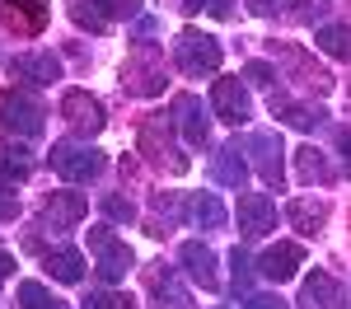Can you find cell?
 <instances>
[{"mask_svg":"<svg viewBox=\"0 0 351 309\" xmlns=\"http://www.w3.org/2000/svg\"><path fill=\"white\" fill-rule=\"evenodd\" d=\"M136 150L150 160L155 169H169V173H188V155L173 145V117L164 112H150L141 117V136H136Z\"/></svg>","mask_w":351,"mask_h":309,"instance_id":"obj_1","label":"cell"},{"mask_svg":"<svg viewBox=\"0 0 351 309\" xmlns=\"http://www.w3.org/2000/svg\"><path fill=\"white\" fill-rule=\"evenodd\" d=\"M122 84L132 94H160L164 89V52L155 42H136L122 61Z\"/></svg>","mask_w":351,"mask_h":309,"instance_id":"obj_2","label":"cell"},{"mask_svg":"<svg viewBox=\"0 0 351 309\" xmlns=\"http://www.w3.org/2000/svg\"><path fill=\"white\" fill-rule=\"evenodd\" d=\"M173 61H178V71L183 75H211L220 66V42L211 33H197V28H183L178 33V42H173Z\"/></svg>","mask_w":351,"mask_h":309,"instance_id":"obj_3","label":"cell"},{"mask_svg":"<svg viewBox=\"0 0 351 309\" xmlns=\"http://www.w3.org/2000/svg\"><path fill=\"white\" fill-rule=\"evenodd\" d=\"M43 99L38 94H28V89H5L0 94V122L10 127V132H19V136H38L43 132Z\"/></svg>","mask_w":351,"mask_h":309,"instance_id":"obj_4","label":"cell"},{"mask_svg":"<svg viewBox=\"0 0 351 309\" xmlns=\"http://www.w3.org/2000/svg\"><path fill=\"white\" fill-rule=\"evenodd\" d=\"M47 160H52V169L61 178H71V183H89V178L104 173V155L89 150V145H75V140H56Z\"/></svg>","mask_w":351,"mask_h":309,"instance_id":"obj_5","label":"cell"},{"mask_svg":"<svg viewBox=\"0 0 351 309\" xmlns=\"http://www.w3.org/2000/svg\"><path fill=\"white\" fill-rule=\"evenodd\" d=\"M61 117L71 122V132H80V136H99L104 132V103L89 94V89H66L61 94Z\"/></svg>","mask_w":351,"mask_h":309,"instance_id":"obj_6","label":"cell"},{"mask_svg":"<svg viewBox=\"0 0 351 309\" xmlns=\"http://www.w3.org/2000/svg\"><path fill=\"white\" fill-rule=\"evenodd\" d=\"M89 249H94V262H99V272L108 281H117V277H127V267H132L136 258H132V249L112 234L108 225H94L89 230Z\"/></svg>","mask_w":351,"mask_h":309,"instance_id":"obj_7","label":"cell"},{"mask_svg":"<svg viewBox=\"0 0 351 309\" xmlns=\"http://www.w3.org/2000/svg\"><path fill=\"white\" fill-rule=\"evenodd\" d=\"M136 0H71V19L89 33H108L112 19H132Z\"/></svg>","mask_w":351,"mask_h":309,"instance_id":"obj_8","label":"cell"},{"mask_svg":"<svg viewBox=\"0 0 351 309\" xmlns=\"http://www.w3.org/2000/svg\"><path fill=\"white\" fill-rule=\"evenodd\" d=\"M271 56H281L291 66V80H300L304 89H319V94L332 89V75H328L324 66H314V56H304L295 42H271Z\"/></svg>","mask_w":351,"mask_h":309,"instance_id":"obj_9","label":"cell"},{"mask_svg":"<svg viewBox=\"0 0 351 309\" xmlns=\"http://www.w3.org/2000/svg\"><path fill=\"white\" fill-rule=\"evenodd\" d=\"M0 19H5V28L14 38H33V33H43V24H47V5L43 0H5L0 5Z\"/></svg>","mask_w":351,"mask_h":309,"instance_id":"obj_10","label":"cell"},{"mask_svg":"<svg viewBox=\"0 0 351 309\" xmlns=\"http://www.w3.org/2000/svg\"><path fill=\"white\" fill-rule=\"evenodd\" d=\"M239 230L248 239H263L267 230H276V201L263 193H243L239 197Z\"/></svg>","mask_w":351,"mask_h":309,"instance_id":"obj_11","label":"cell"},{"mask_svg":"<svg viewBox=\"0 0 351 309\" xmlns=\"http://www.w3.org/2000/svg\"><path fill=\"white\" fill-rule=\"evenodd\" d=\"M211 108H216V117L220 122H248V89H243L239 80H216V89H211Z\"/></svg>","mask_w":351,"mask_h":309,"instance_id":"obj_12","label":"cell"},{"mask_svg":"<svg viewBox=\"0 0 351 309\" xmlns=\"http://www.w3.org/2000/svg\"><path fill=\"white\" fill-rule=\"evenodd\" d=\"M304 267V249L300 244H271L263 258H258V272L267 281H291Z\"/></svg>","mask_w":351,"mask_h":309,"instance_id":"obj_13","label":"cell"},{"mask_svg":"<svg viewBox=\"0 0 351 309\" xmlns=\"http://www.w3.org/2000/svg\"><path fill=\"white\" fill-rule=\"evenodd\" d=\"M145 291L160 300V309H192V295L173 281V272L164 267V262H155V267H145Z\"/></svg>","mask_w":351,"mask_h":309,"instance_id":"obj_14","label":"cell"},{"mask_svg":"<svg viewBox=\"0 0 351 309\" xmlns=\"http://www.w3.org/2000/svg\"><path fill=\"white\" fill-rule=\"evenodd\" d=\"M178 258H183V272H188L197 286H206V291H216L220 277H216V253L206 249L202 239H188L183 249H178Z\"/></svg>","mask_w":351,"mask_h":309,"instance_id":"obj_15","label":"cell"},{"mask_svg":"<svg viewBox=\"0 0 351 309\" xmlns=\"http://www.w3.org/2000/svg\"><path fill=\"white\" fill-rule=\"evenodd\" d=\"M173 127L188 136V145H202V140L211 136V122H206V112H202V103L192 94H178L173 99Z\"/></svg>","mask_w":351,"mask_h":309,"instance_id":"obj_16","label":"cell"},{"mask_svg":"<svg viewBox=\"0 0 351 309\" xmlns=\"http://www.w3.org/2000/svg\"><path fill=\"white\" fill-rule=\"evenodd\" d=\"M248 150L258 155V173L267 178L271 188H281V178H286L281 173V136L276 132H253L248 136Z\"/></svg>","mask_w":351,"mask_h":309,"instance_id":"obj_17","label":"cell"},{"mask_svg":"<svg viewBox=\"0 0 351 309\" xmlns=\"http://www.w3.org/2000/svg\"><path fill=\"white\" fill-rule=\"evenodd\" d=\"M19 80L28 84H52L56 75H61V61H56L52 52H24V56H14V66H10Z\"/></svg>","mask_w":351,"mask_h":309,"instance_id":"obj_18","label":"cell"},{"mask_svg":"<svg viewBox=\"0 0 351 309\" xmlns=\"http://www.w3.org/2000/svg\"><path fill=\"white\" fill-rule=\"evenodd\" d=\"M286 221L295 225L300 234H319L324 230V221H328V201H309V197H295V201H286Z\"/></svg>","mask_w":351,"mask_h":309,"instance_id":"obj_19","label":"cell"},{"mask_svg":"<svg viewBox=\"0 0 351 309\" xmlns=\"http://www.w3.org/2000/svg\"><path fill=\"white\" fill-rule=\"evenodd\" d=\"M271 117H281V122H291L300 132H309V127H319L324 122V108H309V103H295V99H286V94H271Z\"/></svg>","mask_w":351,"mask_h":309,"instance_id":"obj_20","label":"cell"},{"mask_svg":"<svg viewBox=\"0 0 351 309\" xmlns=\"http://www.w3.org/2000/svg\"><path fill=\"white\" fill-rule=\"evenodd\" d=\"M43 216L52 221V230H61V225H80L84 221V197L80 193H52L47 206H43Z\"/></svg>","mask_w":351,"mask_h":309,"instance_id":"obj_21","label":"cell"},{"mask_svg":"<svg viewBox=\"0 0 351 309\" xmlns=\"http://www.w3.org/2000/svg\"><path fill=\"white\" fill-rule=\"evenodd\" d=\"M314 42H319V52L347 61L351 56V24H324L319 33H314Z\"/></svg>","mask_w":351,"mask_h":309,"instance_id":"obj_22","label":"cell"},{"mask_svg":"<svg viewBox=\"0 0 351 309\" xmlns=\"http://www.w3.org/2000/svg\"><path fill=\"white\" fill-rule=\"evenodd\" d=\"M295 169H300V178H304V183H332V164H328L314 145L295 150Z\"/></svg>","mask_w":351,"mask_h":309,"instance_id":"obj_23","label":"cell"},{"mask_svg":"<svg viewBox=\"0 0 351 309\" xmlns=\"http://www.w3.org/2000/svg\"><path fill=\"white\" fill-rule=\"evenodd\" d=\"M337 281L328 277V272H314V277L304 281V305L309 309H328V305H337Z\"/></svg>","mask_w":351,"mask_h":309,"instance_id":"obj_24","label":"cell"},{"mask_svg":"<svg viewBox=\"0 0 351 309\" xmlns=\"http://www.w3.org/2000/svg\"><path fill=\"white\" fill-rule=\"evenodd\" d=\"M239 155H243L239 145H225V150H220V160H216V178L225 183V188H243V178H248V164H243Z\"/></svg>","mask_w":351,"mask_h":309,"instance_id":"obj_25","label":"cell"},{"mask_svg":"<svg viewBox=\"0 0 351 309\" xmlns=\"http://www.w3.org/2000/svg\"><path fill=\"white\" fill-rule=\"evenodd\" d=\"M47 272H52L56 281H80L84 277V258L75 249H56V253H47Z\"/></svg>","mask_w":351,"mask_h":309,"instance_id":"obj_26","label":"cell"},{"mask_svg":"<svg viewBox=\"0 0 351 309\" xmlns=\"http://www.w3.org/2000/svg\"><path fill=\"white\" fill-rule=\"evenodd\" d=\"M188 216H192V221H202V225H211V230H220V225H225V206H220L211 193H202V197H192V201H188Z\"/></svg>","mask_w":351,"mask_h":309,"instance_id":"obj_27","label":"cell"},{"mask_svg":"<svg viewBox=\"0 0 351 309\" xmlns=\"http://www.w3.org/2000/svg\"><path fill=\"white\" fill-rule=\"evenodd\" d=\"M19 305L24 309H66L43 281H24V286H19Z\"/></svg>","mask_w":351,"mask_h":309,"instance_id":"obj_28","label":"cell"},{"mask_svg":"<svg viewBox=\"0 0 351 309\" xmlns=\"http://www.w3.org/2000/svg\"><path fill=\"white\" fill-rule=\"evenodd\" d=\"M84 309H136V305H132V295H122V291H94L84 300Z\"/></svg>","mask_w":351,"mask_h":309,"instance_id":"obj_29","label":"cell"},{"mask_svg":"<svg viewBox=\"0 0 351 309\" xmlns=\"http://www.w3.org/2000/svg\"><path fill=\"white\" fill-rule=\"evenodd\" d=\"M104 211H108L112 221H132L136 216V206L127 201V197H104Z\"/></svg>","mask_w":351,"mask_h":309,"instance_id":"obj_30","label":"cell"},{"mask_svg":"<svg viewBox=\"0 0 351 309\" xmlns=\"http://www.w3.org/2000/svg\"><path fill=\"white\" fill-rule=\"evenodd\" d=\"M230 5H234V0H188V10H211L216 19H225V14H230Z\"/></svg>","mask_w":351,"mask_h":309,"instance_id":"obj_31","label":"cell"},{"mask_svg":"<svg viewBox=\"0 0 351 309\" xmlns=\"http://www.w3.org/2000/svg\"><path fill=\"white\" fill-rule=\"evenodd\" d=\"M243 75H248L253 84H271V80H276V75H271V66H263V61H253V66H248Z\"/></svg>","mask_w":351,"mask_h":309,"instance_id":"obj_32","label":"cell"},{"mask_svg":"<svg viewBox=\"0 0 351 309\" xmlns=\"http://www.w3.org/2000/svg\"><path fill=\"white\" fill-rule=\"evenodd\" d=\"M248 309H286L281 295H248Z\"/></svg>","mask_w":351,"mask_h":309,"instance_id":"obj_33","label":"cell"},{"mask_svg":"<svg viewBox=\"0 0 351 309\" xmlns=\"http://www.w3.org/2000/svg\"><path fill=\"white\" fill-rule=\"evenodd\" d=\"M258 14H276V10H286V5H300V0H248Z\"/></svg>","mask_w":351,"mask_h":309,"instance_id":"obj_34","label":"cell"},{"mask_svg":"<svg viewBox=\"0 0 351 309\" xmlns=\"http://www.w3.org/2000/svg\"><path fill=\"white\" fill-rule=\"evenodd\" d=\"M14 211H19V201H14V193H5V188H0V221H10Z\"/></svg>","mask_w":351,"mask_h":309,"instance_id":"obj_35","label":"cell"},{"mask_svg":"<svg viewBox=\"0 0 351 309\" xmlns=\"http://www.w3.org/2000/svg\"><path fill=\"white\" fill-rule=\"evenodd\" d=\"M337 145H342V160H347V173H351V127L337 132Z\"/></svg>","mask_w":351,"mask_h":309,"instance_id":"obj_36","label":"cell"},{"mask_svg":"<svg viewBox=\"0 0 351 309\" xmlns=\"http://www.w3.org/2000/svg\"><path fill=\"white\" fill-rule=\"evenodd\" d=\"M10 272H14V258H10V253H5V249H0V281H5V277H10Z\"/></svg>","mask_w":351,"mask_h":309,"instance_id":"obj_37","label":"cell"},{"mask_svg":"<svg viewBox=\"0 0 351 309\" xmlns=\"http://www.w3.org/2000/svg\"><path fill=\"white\" fill-rule=\"evenodd\" d=\"M347 309H351V305H347Z\"/></svg>","mask_w":351,"mask_h":309,"instance_id":"obj_38","label":"cell"}]
</instances>
